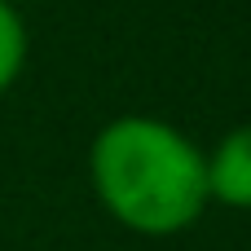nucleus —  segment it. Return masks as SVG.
<instances>
[{
	"label": "nucleus",
	"instance_id": "obj_1",
	"mask_svg": "<svg viewBox=\"0 0 251 251\" xmlns=\"http://www.w3.org/2000/svg\"><path fill=\"white\" fill-rule=\"evenodd\" d=\"M88 185L106 216L141 238L185 234L212 203L207 154L154 115H119L93 137Z\"/></svg>",
	"mask_w": 251,
	"mask_h": 251
},
{
	"label": "nucleus",
	"instance_id": "obj_2",
	"mask_svg": "<svg viewBox=\"0 0 251 251\" xmlns=\"http://www.w3.org/2000/svg\"><path fill=\"white\" fill-rule=\"evenodd\" d=\"M207 194L234 212H251V124L229 128L207 154Z\"/></svg>",
	"mask_w": 251,
	"mask_h": 251
},
{
	"label": "nucleus",
	"instance_id": "obj_4",
	"mask_svg": "<svg viewBox=\"0 0 251 251\" xmlns=\"http://www.w3.org/2000/svg\"><path fill=\"white\" fill-rule=\"evenodd\" d=\"M4 4H13V9H18V4H26V0H4Z\"/></svg>",
	"mask_w": 251,
	"mask_h": 251
},
{
	"label": "nucleus",
	"instance_id": "obj_3",
	"mask_svg": "<svg viewBox=\"0 0 251 251\" xmlns=\"http://www.w3.org/2000/svg\"><path fill=\"white\" fill-rule=\"evenodd\" d=\"M26 49H31V40H26L22 13L0 0V93H9L18 84V75L26 66Z\"/></svg>",
	"mask_w": 251,
	"mask_h": 251
}]
</instances>
